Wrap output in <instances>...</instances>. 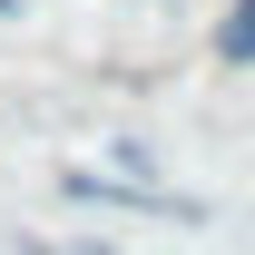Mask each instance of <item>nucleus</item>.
Listing matches in <instances>:
<instances>
[{
    "instance_id": "nucleus-1",
    "label": "nucleus",
    "mask_w": 255,
    "mask_h": 255,
    "mask_svg": "<svg viewBox=\"0 0 255 255\" xmlns=\"http://www.w3.org/2000/svg\"><path fill=\"white\" fill-rule=\"evenodd\" d=\"M226 59H255V0H236V20H226Z\"/></svg>"
},
{
    "instance_id": "nucleus-2",
    "label": "nucleus",
    "mask_w": 255,
    "mask_h": 255,
    "mask_svg": "<svg viewBox=\"0 0 255 255\" xmlns=\"http://www.w3.org/2000/svg\"><path fill=\"white\" fill-rule=\"evenodd\" d=\"M30 255H79V246H30Z\"/></svg>"
},
{
    "instance_id": "nucleus-3",
    "label": "nucleus",
    "mask_w": 255,
    "mask_h": 255,
    "mask_svg": "<svg viewBox=\"0 0 255 255\" xmlns=\"http://www.w3.org/2000/svg\"><path fill=\"white\" fill-rule=\"evenodd\" d=\"M0 20H10V0H0Z\"/></svg>"
}]
</instances>
